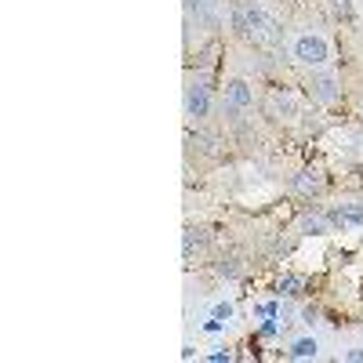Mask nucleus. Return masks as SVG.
<instances>
[{
  "label": "nucleus",
  "mask_w": 363,
  "mask_h": 363,
  "mask_svg": "<svg viewBox=\"0 0 363 363\" xmlns=\"http://www.w3.org/2000/svg\"><path fill=\"white\" fill-rule=\"evenodd\" d=\"M284 55L287 62L301 73H313V69H323V66H335L338 62V44L327 29L313 18H294L287 22L284 29Z\"/></svg>",
  "instance_id": "1"
},
{
  "label": "nucleus",
  "mask_w": 363,
  "mask_h": 363,
  "mask_svg": "<svg viewBox=\"0 0 363 363\" xmlns=\"http://www.w3.org/2000/svg\"><path fill=\"white\" fill-rule=\"evenodd\" d=\"M233 29L244 37L251 48H277L284 44V11L272 0H233Z\"/></svg>",
  "instance_id": "2"
},
{
  "label": "nucleus",
  "mask_w": 363,
  "mask_h": 363,
  "mask_svg": "<svg viewBox=\"0 0 363 363\" xmlns=\"http://www.w3.org/2000/svg\"><path fill=\"white\" fill-rule=\"evenodd\" d=\"M301 87H306L309 102L320 106V109H335L345 99V77H342L338 62L323 66V69H313V73H301Z\"/></svg>",
  "instance_id": "3"
},
{
  "label": "nucleus",
  "mask_w": 363,
  "mask_h": 363,
  "mask_svg": "<svg viewBox=\"0 0 363 363\" xmlns=\"http://www.w3.org/2000/svg\"><path fill=\"white\" fill-rule=\"evenodd\" d=\"M182 109H186V120H189V124H207L211 113H215V91H211V77H207L203 69L186 77Z\"/></svg>",
  "instance_id": "4"
},
{
  "label": "nucleus",
  "mask_w": 363,
  "mask_h": 363,
  "mask_svg": "<svg viewBox=\"0 0 363 363\" xmlns=\"http://www.w3.org/2000/svg\"><path fill=\"white\" fill-rule=\"evenodd\" d=\"M218 99H222V113L240 116V113H251V109L258 106V87H255V80L244 77V73H229V77L222 80Z\"/></svg>",
  "instance_id": "5"
},
{
  "label": "nucleus",
  "mask_w": 363,
  "mask_h": 363,
  "mask_svg": "<svg viewBox=\"0 0 363 363\" xmlns=\"http://www.w3.org/2000/svg\"><path fill=\"white\" fill-rule=\"evenodd\" d=\"M262 113L272 120V124H298L301 106H298V95L291 87H269L265 102H262Z\"/></svg>",
  "instance_id": "6"
},
{
  "label": "nucleus",
  "mask_w": 363,
  "mask_h": 363,
  "mask_svg": "<svg viewBox=\"0 0 363 363\" xmlns=\"http://www.w3.org/2000/svg\"><path fill=\"white\" fill-rule=\"evenodd\" d=\"M236 323V306L225 298H218L215 306H207L200 313V330H207V335H222V330H229Z\"/></svg>",
  "instance_id": "7"
},
{
  "label": "nucleus",
  "mask_w": 363,
  "mask_h": 363,
  "mask_svg": "<svg viewBox=\"0 0 363 363\" xmlns=\"http://www.w3.org/2000/svg\"><path fill=\"white\" fill-rule=\"evenodd\" d=\"M327 218H330V225H335V229H356V225H363V200L338 203Z\"/></svg>",
  "instance_id": "8"
},
{
  "label": "nucleus",
  "mask_w": 363,
  "mask_h": 363,
  "mask_svg": "<svg viewBox=\"0 0 363 363\" xmlns=\"http://www.w3.org/2000/svg\"><path fill=\"white\" fill-rule=\"evenodd\" d=\"M323 11L335 26H356L359 11H356V0H323Z\"/></svg>",
  "instance_id": "9"
},
{
  "label": "nucleus",
  "mask_w": 363,
  "mask_h": 363,
  "mask_svg": "<svg viewBox=\"0 0 363 363\" xmlns=\"http://www.w3.org/2000/svg\"><path fill=\"white\" fill-rule=\"evenodd\" d=\"M287 356L291 359H320L323 349H320V338L316 335H298L287 342Z\"/></svg>",
  "instance_id": "10"
},
{
  "label": "nucleus",
  "mask_w": 363,
  "mask_h": 363,
  "mask_svg": "<svg viewBox=\"0 0 363 363\" xmlns=\"http://www.w3.org/2000/svg\"><path fill=\"white\" fill-rule=\"evenodd\" d=\"M294 189H301V193H320V189H323V171H320V167H306V171L294 178Z\"/></svg>",
  "instance_id": "11"
},
{
  "label": "nucleus",
  "mask_w": 363,
  "mask_h": 363,
  "mask_svg": "<svg viewBox=\"0 0 363 363\" xmlns=\"http://www.w3.org/2000/svg\"><path fill=\"white\" fill-rule=\"evenodd\" d=\"M298 229L306 233V236H323V233L330 229V218H327V215H306Z\"/></svg>",
  "instance_id": "12"
},
{
  "label": "nucleus",
  "mask_w": 363,
  "mask_h": 363,
  "mask_svg": "<svg viewBox=\"0 0 363 363\" xmlns=\"http://www.w3.org/2000/svg\"><path fill=\"white\" fill-rule=\"evenodd\" d=\"M356 116L363 120V91H359V95H356Z\"/></svg>",
  "instance_id": "13"
}]
</instances>
